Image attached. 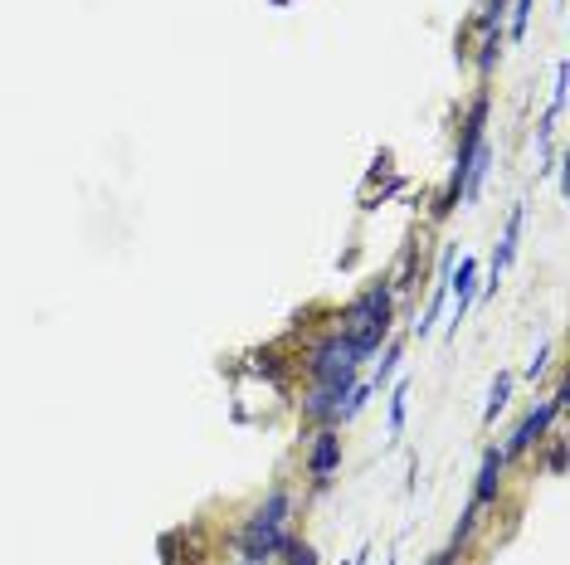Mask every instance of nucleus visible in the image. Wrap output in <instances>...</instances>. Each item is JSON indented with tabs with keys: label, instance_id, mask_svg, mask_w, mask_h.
I'll list each match as a JSON object with an SVG mask.
<instances>
[{
	"label": "nucleus",
	"instance_id": "nucleus-1",
	"mask_svg": "<svg viewBox=\"0 0 570 565\" xmlns=\"http://www.w3.org/2000/svg\"><path fill=\"white\" fill-rule=\"evenodd\" d=\"M288 517H293V492L273 488L264 497V507L249 517L244 536H239L244 565H264V561H273L278 551H288V546H293V536H288Z\"/></svg>",
	"mask_w": 570,
	"mask_h": 565
},
{
	"label": "nucleus",
	"instance_id": "nucleus-2",
	"mask_svg": "<svg viewBox=\"0 0 570 565\" xmlns=\"http://www.w3.org/2000/svg\"><path fill=\"white\" fill-rule=\"evenodd\" d=\"M342 337L356 346V356H376L380 341L390 337V283H371L361 298L342 312Z\"/></svg>",
	"mask_w": 570,
	"mask_h": 565
},
{
	"label": "nucleus",
	"instance_id": "nucleus-3",
	"mask_svg": "<svg viewBox=\"0 0 570 565\" xmlns=\"http://www.w3.org/2000/svg\"><path fill=\"white\" fill-rule=\"evenodd\" d=\"M307 376L317 380H351L356 385V376H361V356H356V346L342 337V332H332V337H322L317 346H312V356H307Z\"/></svg>",
	"mask_w": 570,
	"mask_h": 565
},
{
	"label": "nucleus",
	"instance_id": "nucleus-4",
	"mask_svg": "<svg viewBox=\"0 0 570 565\" xmlns=\"http://www.w3.org/2000/svg\"><path fill=\"white\" fill-rule=\"evenodd\" d=\"M561 415H566V410H561L556 400H541V405H536L532 415H527L522 424H517V434L507 439V449H502V458H507V463H512V458H522V453L532 449V444H541V439L551 434V424H556Z\"/></svg>",
	"mask_w": 570,
	"mask_h": 565
},
{
	"label": "nucleus",
	"instance_id": "nucleus-5",
	"mask_svg": "<svg viewBox=\"0 0 570 565\" xmlns=\"http://www.w3.org/2000/svg\"><path fill=\"white\" fill-rule=\"evenodd\" d=\"M337 468H342V434H337V424H322V434L307 449V478H312V488H327Z\"/></svg>",
	"mask_w": 570,
	"mask_h": 565
},
{
	"label": "nucleus",
	"instance_id": "nucleus-6",
	"mask_svg": "<svg viewBox=\"0 0 570 565\" xmlns=\"http://www.w3.org/2000/svg\"><path fill=\"white\" fill-rule=\"evenodd\" d=\"M473 298H478V259H458V273H449V332H458Z\"/></svg>",
	"mask_w": 570,
	"mask_h": 565
},
{
	"label": "nucleus",
	"instance_id": "nucleus-7",
	"mask_svg": "<svg viewBox=\"0 0 570 565\" xmlns=\"http://www.w3.org/2000/svg\"><path fill=\"white\" fill-rule=\"evenodd\" d=\"M522 225H527V205H512L507 215V229H502V244L493 254V268H488V283H478V293H497V278L507 273V264L517 259V239H522Z\"/></svg>",
	"mask_w": 570,
	"mask_h": 565
},
{
	"label": "nucleus",
	"instance_id": "nucleus-8",
	"mask_svg": "<svg viewBox=\"0 0 570 565\" xmlns=\"http://www.w3.org/2000/svg\"><path fill=\"white\" fill-rule=\"evenodd\" d=\"M502 473H507V458L502 449H488L483 453V468H478V488H473V507H493L497 502V488H502Z\"/></svg>",
	"mask_w": 570,
	"mask_h": 565
},
{
	"label": "nucleus",
	"instance_id": "nucleus-9",
	"mask_svg": "<svg viewBox=\"0 0 570 565\" xmlns=\"http://www.w3.org/2000/svg\"><path fill=\"white\" fill-rule=\"evenodd\" d=\"M478 522H483V507H473V502H468V507H463V517H458L454 536H449V551H463V546H468V536H473V527H478Z\"/></svg>",
	"mask_w": 570,
	"mask_h": 565
},
{
	"label": "nucleus",
	"instance_id": "nucleus-10",
	"mask_svg": "<svg viewBox=\"0 0 570 565\" xmlns=\"http://www.w3.org/2000/svg\"><path fill=\"white\" fill-rule=\"evenodd\" d=\"M507 395H512V376L502 371V376L493 380V390H488V410H483V419H488V424H497V415L507 410Z\"/></svg>",
	"mask_w": 570,
	"mask_h": 565
},
{
	"label": "nucleus",
	"instance_id": "nucleus-11",
	"mask_svg": "<svg viewBox=\"0 0 570 565\" xmlns=\"http://www.w3.org/2000/svg\"><path fill=\"white\" fill-rule=\"evenodd\" d=\"M405 400H410V385L400 380V385L390 390V434H395V439H400V429H405V410H410Z\"/></svg>",
	"mask_w": 570,
	"mask_h": 565
},
{
	"label": "nucleus",
	"instance_id": "nucleus-12",
	"mask_svg": "<svg viewBox=\"0 0 570 565\" xmlns=\"http://www.w3.org/2000/svg\"><path fill=\"white\" fill-rule=\"evenodd\" d=\"M502 25H507V0H488V10H483V20H478L483 39H488V35H502Z\"/></svg>",
	"mask_w": 570,
	"mask_h": 565
},
{
	"label": "nucleus",
	"instance_id": "nucleus-13",
	"mask_svg": "<svg viewBox=\"0 0 570 565\" xmlns=\"http://www.w3.org/2000/svg\"><path fill=\"white\" fill-rule=\"evenodd\" d=\"M507 10H512V20H507V35H512V44H517V39L527 35V20H532V0H512Z\"/></svg>",
	"mask_w": 570,
	"mask_h": 565
},
{
	"label": "nucleus",
	"instance_id": "nucleus-14",
	"mask_svg": "<svg viewBox=\"0 0 570 565\" xmlns=\"http://www.w3.org/2000/svg\"><path fill=\"white\" fill-rule=\"evenodd\" d=\"M395 366H400V341H390V346H385V361H380V371L371 380H366V385H371V390H380V385H390V376H395Z\"/></svg>",
	"mask_w": 570,
	"mask_h": 565
},
{
	"label": "nucleus",
	"instance_id": "nucleus-15",
	"mask_svg": "<svg viewBox=\"0 0 570 565\" xmlns=\"http://www.w3.org/2000/svg\"><path fill=\"white\" fill-rule=\"evenodd\" d=\"M546 366H551V341H546V346H541V351L532 356V366H527V380L536 385V380L546 376Z\"/></svg>",
	"mask_w": 570,
	"mask_h": 565
},
{
	"label": "nucleus",
	"instance_id": "nucleus-16",
	"mask_svg": "<svg viewBox=\"0 0 570 565\" xmlns=\"http://www.w3.org/2000/svg\"><path fill=\"white\" fill-rule=\"evenodd\" d=\"M288 565H317V551H312V546H298V541H293V546H288Z\"/></svg>",
	"mask_w": 570,
	"mask_h": 565
},
{
	"label": "nucleus",
	"instance_id": "nucleus-17",
	"mask_svg": "<svg viewBox=\"0 0 570 565\" xmlns=\"http://www.w3.org/2000/svg\"><path fill=\"white\" fill-rule=\"evenodd\" d=\"M546 468H551V473H561V468H566V439H561V434H556V444H551V458H546Z\"/></svg>",
	"mask_w": 570,
	"mask_h": 565
},
{
	"label": "nucleus",
	"instance_id": "nucleus-18",
	"mask_svg": "<svg viewBox=\"0 0 570 565\" xmlns=\"http://www.w3.org/2000/svg\"><path fill=\"white\" fill-rule=\"evenodd\" d=\"M366 556H371V546H361V551H356V561H351V565H366Z\"/></svg>",
	"mask_w": 570,
	"mask_h": 565
}]
</instances>
